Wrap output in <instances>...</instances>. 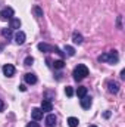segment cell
<instances>
[{
	"label": "cell",
	"instance_id": "52a82bcc",
	"mask_svg": "<svg viewBox=\"0 0 125 127\" xmlns=\"http://www.w3.org/2000/svg\"><path fill=\"white\" fill-rule=\"evenodd\" d=\"M46 126L47 127H56V115L55 114H49L46 117Z\"/></svg>",
	"mask_w": 125,
	"mask_h": 127
},
{
	"label": "cell",
	"instance_id": "7402d4cb",
	"mask_svg": "<svg viewBox=\"0 0 125 127\" xmlns=\"http://www.w3.org/2000/svg\"><path fill=\"white\" fill-rule=\"evenodd\" d=\"M65 93H66V96H69V97H71V96L74 95V90H72V87H66V89H65Z\"/></svg>",
	"mask_w": 125,
	"mask_h": 127
},
{
	"label": "cell",
	"instance_id": "4fadbf2b",
	"mask_svg": "<svg viewBox=\"0 0 125 127\" xmlns=\"http://www.w3.org/2000/svg\"><path fill=\"white\" fill-rule=\"evenodd\" d=\"M19 27H21V19H18V18H12V19H10V30L19 28Z\"/></svg>",
	"mask_w": 125,
	"mask_h": 127
},
{
	"label": "cell",
	"instance_id": "5bb4252c",
	"mask_svg": "<svg viewBox=\"0 0 125 127\" xmlns=\"http://www.w3.org/2000/svg\"><path fill=\"white\" fill-rule=\"evenodd\" d=\"M72 40H74L75 44H81V43L84 41V40H83V35H81L80 32H74V34H72Z\"/></svg>",
	"mask_w": 125,
	"mask_h": 127
},
{
	"label": "cell",
	"instance_id": "ba28073f",
	"mask_svg": "<svg viewBox=\"0 0 125 127\" xmlns=\"http://www.w3.org/2000/svg\"><path fill=\"white\" fill-rule=\"evenodd\" d=\"M24 78H25V81H27L28 84H35V83H37V75H35L34 72H27V74L24 75Z\"/></svg>",
	"mask_w": 125,
	"mask_h": 127
},
{
	"label": "cell",
	"instance_id": "4316f807",
	"mask_svg": "<svg viewBox=\"0 0 125 127\" xmlns=\"http://www.w3.org/2000/svg\"><path fill=\"white\" fill-rule=\"evenodd\" d=\"M90 127H97V126H90Z\"/></svg>",
	"mask_w": 125,
	"mask_h": 127
},
{
	"label": "cell",
	"instance_id": "e0dca14e",
	"mask_svg": "<svg viewBox=\"0 0 125 127\" xmlns=\"http://www.w3.org/2000/svg\"><path fill=\"white\" fill-rule=\"evenodd\" d=\"M77 95H78V97L85 96L87 95V87H78V89H77Z\"/></svg>",
	"mask_w": 125,
	"mask_h": 127
},
{
	"label": "cell",
	"instance_id": "44dd1931",
	"mask_svg": "<svg viewBox=\"0 0 125 127\" xmlns=\"http://www.w3.org/2000/svg\"><path fill=\"white\" fill-rule=\"evenodd\" d=\"M3 35L9 38V37L12 35V30H10V28H4V30H3Z\"/></svg>",
	"mask_w": 125,
	"mask_h": 127
},
{
	"label": "cell",
	"instance_id": "9a60e30c",
	"mask_svg": "<svg viewBox=\"0 0 125 127\" xmlns=\"http://www.w3.org/2000/svg\"><path fill=\"white\" fill-rule=\"evenodd\" d=\"M78 118H75V117H69L68 118V124H69V127H77L78 126Z\"/></svg>",
	"mask_w": 125,
	"mask_h": 127
},
{
	"label": "cell",
	"instance_id": "7a4b0ae2",
	"mask_svg": "<svg viewBox=\"0 0 125 127\" xmlns=\"http://www.w3.org/2000/svg\"><path fill=\"white\" fill-rule=\"evenodd\" d=\"M88 75V68L85 66V65H78L75 69H74V78L77 80V81H81L83 78H85Z\"/></svg>",
	"mask_w": 125,
	"mask_h": 127
},
{
	"label": "cell",
	"instance_id": "277c9868",
	"mask_svg": "<svg viewBox=\"0 0 125 127\" xmlns=\"http://www.w3.org/2000/svg\"><path fill=\"white\" fill-rule=\"evenodd\" d=\"M3 74H4L6 77H13V75H15V66H13L12 64H6V65L3 66Z\"/></svg>",
	"mask_w": 125,
	"mask_h": 127
},
{
	"label": "cell",
	"instance_id": "d6986e66",
	"mask_svg": "<svg viewBox=\"0 0 125 127\" xmlns=\"http://www.w3.org/2000/svg\"><path fill=\"white\" fill-rule=\"evenodd\" d=\"M63 65H65V64H63L62 59H59V61H55V68H56V69H62Z\"/></svg>",
	"mask_w": 125,
	"mask_h": 127
},
{
	"label": "cell",
	"instance_id": "ffe728a7",
	"mask_svg": "<svg viewBox=\"0 0 125 127\" xmlns=\"http://www.w3.org/2000/svg\"><path fill=\"white\" fill-rule=\"evenodd\" d=\"M24 64H25L27 66H30V65H32V64H34V58H31V56L25 58V61H24Z\"/></svg>",
	"mask_w": 125,
	"mask_h": 127
},
{
	"label": "cell",
	"instance_id": "7c38bea8",
	"mask_svg": "<svg viewBox=\"0 0 125 127\" xmlns=\"http://www.w3.org/2000/svg\"><path fill=\"white\" fill-rule=\"evenodd\" d=\"M38 50H41V52H52L53 50V46H50V44H47V43H38Z\"/></svg>",
	"mask_w": 125,
	"mask_h": 127
},
{
	"label": "cell",
	"instance_id": "ac0fdd59",
	"mask_svg": "<svg viewBox=\"0 0 125 127\" xmlns=\"http://www.w3.org/2000/svg\"><path fill=\"white\" fill-rule=\"evenodd\" d=\"M32 10H34V13L37 15V18H41V16H43V10H41L38 6H34V9H32Z\"/></svg>",
	"mask_w": 125,
	"mask_h": 127
},
{
	"label": "cell",
	"instance_id": "2e32d148",
	"mask_svg": "<svg viewBox=\"0 0 125 127\" xmlns=\"http://www.w3.org/2000/svg\"><path fill=\"white\" fill-rule=\"evenodd\" d=\"M65 53H66L68 56H74V55H75V49H74L72 46H65Z\"/></svg>",
	"mask_w": 125,
	"mask_h": 127
},
{
	"label": "cell",
	"instance_id": "8992f818",
	"mask_svg": "<svg viewBox=\"0 0 125 127\" xmlns=\"http://www.w3.org/2000/svg\"><path fill=\"white\" fill-rule=\"evenodd\" d=\"M31 117H32V120H34V121H38V120H41V118H43V111H41L40 108H32Z\"/></svg>",
	"mask_w": 125,
	"mask_h": 127
},
{
	"label": "cell",
	"instance_id": "5b68a950",
	"mask_svg": "<svg viewBox=\"0 0 125 127\" xmlns=\"http://www.w3.org/2000/svg\"><path fill=\"white\" fill-rule=\"evenodd\" d=\"M43 112H50L52 109H53V105H52V102L49 100V99H44L43 102H41V108H40Z\"/></svg>",
	"mask_w": 125,
	"mask_h": 127
},
{
	"label": "cell",
	"instance_id": "484cf974",
	"mask_svg": "<svg viewBox=\"0 0 125 127\" xmlns=\"http://www.w3.org/2000/svg\"><path fill=\"white\" fill-rule=\"evenodd\" d=\"M3 108H4V103H3V100L0 99V111H3Z\"/></svg>",
	"mask_w": 125,
	"mask_h": 127
},
{
	"label": "cell",
	"instance_id": "6da1fadb",
	"mask_svg": "<svg viewBox=\"0 0 125 127\" xmlns=\"http://www.w3.org/2000/svg\"><path fill=\"white\" fill-rule=\"evenodd\" d=\"M99 61L100 62H107V64H116L119 61V56H118V53L115 50H112V52H107V53L100 55L99 56Z\"/></svg>",
	"mask_w": 125,
	"mask_h": 127
},
{
	"label": "cell",
	"instance_id": "603a6c76",
	"mask_svg": "<svg viewBox=\"0 0 125 127\" xmlns=\"http://www.w3.org/2000/svg\"><path fill=\"white\" fill-rule=\"evenodd\" d=\"M27 127H40V124H38V123H28Z\"/></svg>",
	"mask_w": 125,
	"mask_h": 127
},
{
	"label": "cell",
	"instance_id": "d4e9b609",
	"mask_svg": "<svg viewBox=\"0 0 125 127\" xmlns=\"http://www.w3.org/2000/svg\"><path fill=\"white\" fill-rule=\"evenodd\" d=\"M19 90H21V92H25V90H27V87H25L24 84H21V86H19Z\"/></svg>",
	"mask_w": 125,
	"mask_h": 127
},
{
	"label": "cell",
	"instance_id": "cb8c5ba5",
	"mask_svg": "<svg viewBox=\"0 0 125 127\" xmlns=\"http://www.w3.org/2000/svg\"><path fill=\"white\" fill-rule=\"evenodd\" d=\"M103 117H104V118H109V117H110V111H106V112L103 114Z\"/></svg>",
	"mask_w": 125,
	"mask_h": 127
},
{
	"label": "cell",
	"instance_id": "9c48e42d",
	"mask_svg": "<svg viewBox=\"0 0 125 127\" xmlns=\"http://www.w3.org/2000/svg\"><path fill=\"white\" fill-rule=\"evenodd\" d=\"M107 89L110 93H118L119 92V84L116 81H107Z\"/></svg>",
	"mask_w": 125,
	"mask_h": 127
},
{
	"label": "cell",
	"instance_id": "3957f363",
	"mask_svg": "<svg viewBox=\"0 0 125 127\" xmlns=\"http://www.w3.org/2000/svg\"><path fill=\"white\" fill-rule=\"evenodd\" d=\"M13 13H15V12H13L12 7H4L3 10H0V19H1V21H7V19L10 21V19L13 18Z\"/></svg>",
	"mask_w": 125,
	"mask_h": 127
},
{
	"label": "cell",
	"instance_id": "30bf717a",
	"mask_svg": "<svg viewBox=\"0 0 125 127\" xmlns=\"http://www.w3.org/2000/svg\"><path fill=\"white\" fill-rule=\"evenodd\" d=\"M81 106L84 108V109H88L90 106H91V97L90 96H83L81 97Z\"/></svg>",
	"mask_w": 125,
	"mask_h": 127
},
{
	"label": "cell",
	"instance_id": "8fae6325",
	"mask_svg": "<svg viewBox=\"0 0 125 127\" xmlns=\"http://www.w3.org/2000/svg\"><path fill=\"white\" fill-rule=\"evenodd\" d=\"M15 41L16 44H24L25 43V32L24 31H18L15 34Z\"/></svg>",
	"mask_w": 125,
	"mask_h": 127
}]
</instances>
